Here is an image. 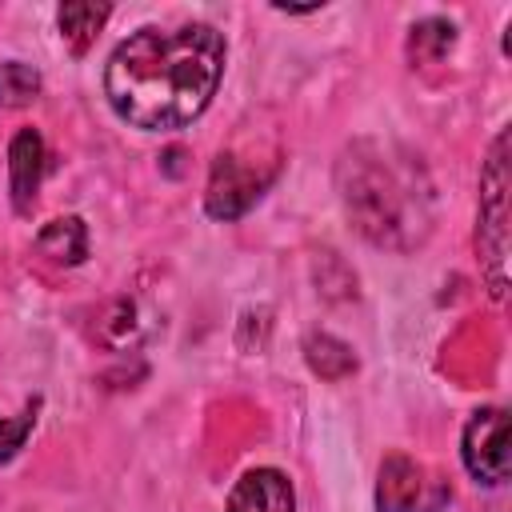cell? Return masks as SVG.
<instances>
[{
	"label": "cell",
	"mask_w": 512,
	"mask_h": 512,
	"mask_svg": "<svg viewBox=\"0 0 512 512\" xmlns=\"http://www.w3.org/2000/svg\"><path fill=\"white\" fill-rule=\"evenodd\" d=\"M220 76L224 36L212 24L140 28L112 52L104 96L132 128L168 132L192 124L212 104Z\"/></svg>",
	"instance_id": "6da1fadb"
},
{
	"label": "cell",
	"mask_w": 512,
	"mask_h": 512,
	"mask_svg": "<svg viewBox=\"0 0 512 512\" xmlns=\"http://www.w3.org/2000/svg\"><path fill=\"white\" fill-rule=\"evenodd\" d=\"M340 176H344V208L352 224L372 244H408V232L416 228L412 216L420 220V192L412 188V180L380 152L372 156L352 152Z\"/></svg>",
	"instance_id": "7a4b0ae2"
},
{
	"label": "cell",
	"mask_w": 512,
	"mask_h": 512,
	"mask_svg": "<svg viewBox=\"0 0 512 512\" xmlns=\"http://www.w3.org/2000/svg\"><path fill=\"white\" fill-rule=\"evenodd\" d=\"M508 132L492 140L488 164L480 172V224H476V244H480V264L488 292L500 300L508 288Z\"/></svg>",
	"instance_id": "3957f363"
},
{
	"label": "cell",
	"mask_w": 512,
	"mask_h": 512,
	"mask_svg": "<svg viewBox=\"0 0 512 512\" xmlns=\"http://www.w3.org/2000/svg\"><path fill=\"white\" fill-rule=\"evenodd\" d=\"M464 468L472 472L476 484H504L512 456H508V412L504 408H480L472 412L464 428Z\"/></svg>",
	"instance_id": "277c9868"
},
{
	"label": "cell",
	"mask_w": 512,
	"mask_h": 512,
	"mask_svg": "<svg viewBox=\"0 0 512 512\" xmlns=\"http://www.w3.org/2000/svg\"><path fill=\"white\" fill-rule=\"evenodd\" d=\"M444 488L436 480H428V472L404 456V452H392L384 456L380 464V476H376V508L380 512H436L444 504Z\"/></svg>",
	"instance_id": "5b68a950"
},
{
	"label": "cell",
	"mask_w": 512,
	"mask_h": 512,
	"mask_svg": "<svg viewBox=\"0 0 512 512\" xmlns=\"http://www.w3.org/2000/svg\"><path fill=\"white\" fill-rule=\"evenodd\" d=\"M268 180H272V172H256V168H248V164H244L240 156H232V152L216 156L212 176H208V192H204L208 216H216V220H236V216H244V212L260 200V192L268 188Z\"/></svg>",
	"instance_id": "8992f818"
},
{
	"label": "cell",
	"mask_w": 512,
	"mask_h": 512,
	"mask_svg": "<svg viewBox=\"0 0 512 512\" xmlns=\"http://www.w3.org/2000/svg\"><path fill=\"white\" fill-rule=\"evenodd\" d=\"M228 512H296L292 480L276 468H252L232 484Z\"/></svg>",
	"instance_id": "52a82bcc"
},
{
	"label": "cell",
	"mask_w": 512,
	"mask_h": 512,
	"mask_svg": "<svg viewBox=\"0 0 512 512\" xmlns=\"http://www.w3.org/2000/svg\"><path fill=\"white\" fill-rule=\"evenodd\" d=\"M44 176V140L36 128H20L8 144V180H12V204L16 212H32L36 192Z\"/></svg>",
	"instance_id": "ba28073f"
},
{
	"label": "cell",
	"mask_w": 512,
	"mask_h": 512,
	"mask_svg": "<svg viewBox=\"0 0 512 512\" xmlns=\"http://www.w3.org/2000/svg\"><path fill=\"white\" fill-rule=\"evenodd\" d=\"M108 16H112V8H108V4H92V0H68V4H60L56 24H60L64 44H68L76 56H84V52L92 48V40L100 36V28H104V20H108Z\"/></svg>",
	"instance_id": "9c48e42d"
},
{
	"label": "cell",
	"mask_w": 512,
	"mask_h": 512,
	"mask_svg": "<svg viewBox=\"0 0 512 512\" xmlns=\"http://www.w3.org/2000/svg\"><path fill=\"white\" fill-rule=\"evenodd\" d=\"M36 248L52 264H80L88 256V228H84L80 216H60V220H52V224L40 228Z\"/></svg>",
	"instance_id": "30bf717a"
},
{
	"label": "cell",
	"mask_w": 512,
	"mask_h": 512,
	"mask_svg": "<svg viewBox=\"0 0 512 512\" xmlns=\"http://www.w3.org/2000/svg\"><path fill=\"white\" fill-rule=\"evenodd\" d=\"M304 360H308V368H312L316 376H324V380H344V376L356 372L352 348H348L344 340H336L332 332H312V336L304 340Z\"/></svg>",
	"instance_id": "8fae6325"
},
{
	"label": "cell",
	"mask_w": 512,
	"mask_h": 512,
	"mask_svg": "<svg viewBox=\"0 0 512 512\" xmlns=\"http://www.w3.org/2000/svg\"><path fill=\"white\" fill-rule=\"evenodd\" d=\"M452 44H456V28L448 20H440V16H428V20L412 24V32H408L412 64H436V60H444L452 52Z\"/></svg>",
	"instance_id": "7c38bea8"
},
{
	"label": "cell",
	"mask_w": 512,
	"mask_h": 512,
	"mask_svg": "<svg viewBox=\"0 0 512 512\" xmlns=\"http://www.w3.org/2000/svg\"><path fill=\"white\" fill-rule=\"evenodd\" d=\"M40 96V72L24 60L0 64V104L4 108H24Z\"/></svg>",
	"instance_id": "4fadbf2b"
},
{
	"label": "cell",
	"mask_w": 512,
	"mask_h": 512,
	"mask_svg": "<svg viewBox=\"0 0 512 512\" xmlns=\"http://www.w3.org/2000/svg\"><path fill=\"white\" fill-rule=\"evenodd\" d=\"M140 336V320H136V304L132 300H116L104 320H100V340L108 348H128L132 340Z\"/></svg>",
	"instance_id": "5bb4252c"
},
{
	"label": "cell",
	"mask_w": 512,
	"mask_h": 512,
	"mask_svg": "<svg viewBox=\"0 0 512 512\" xmlns=\"http://www.w3.org/2000/svg\"><path fill=\"white\" fill-rule=\"evenodd\" d=\"M32 424H36V404L24 408L16 420H0V460H12L24 448V436L32 432Z\"/></svg>",
	"instance_id": "9a60e30c"
}]
</instances>
